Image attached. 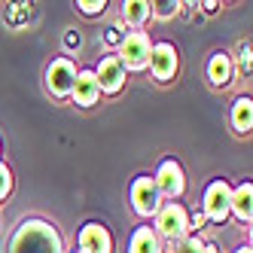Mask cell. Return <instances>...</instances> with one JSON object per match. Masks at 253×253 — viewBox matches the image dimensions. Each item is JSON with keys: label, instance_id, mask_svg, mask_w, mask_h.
<instances>
[{"label": "cell", "instance_id": "1", "mask_svg": "<svg viewBox=\"0 0 253 253\" xmlns=\"http://www.w3.org/2000/svg\"><path fill=\"white\" fill-rule=\"evenodd\" d=\"M9 253H64L58 229L46 220H25L9 238Z\"/></svg>", "mask_w": 253, "mask_h": 253}, {"label": "cell", "instance_id": "2", "mask_svg": "<svg viewBox=\"0 0 253 253\" xmlns=\"http://www.w3.org/2000/svg\"><path fill=\"white\" fill-rule=\"evenodd\" d=\"M156 235L165 238V244H180L189 238V211L177 202H168L156 213Z\"/></svg>", "mask_w": 253, "mask_h": 253}, {"label": "cell", "instance_id": "3", "mask_svg": "<svg viewBox=\"0 0 253 253\" xmlns=\"http://www.w3.org/2000/svg\"><path fill=\"white\" fill-rule=\"evenodd\" d=\"M150 52H153V43H150V34L147 31H128L119 43V61L125 70H143L150 64Z\"/></svg>", "mask_w": 253, "mask_h": 253}, {"label": "cell", "instance_id": "4", "mask_svg": "<svg viewBox=\"0 0 253 253\" xmlns=\"http://www.w3.org/2000/svg\"><path fill=\"white\" fill-rule=\"evenodd\" d=\"M205 220H213V223H223L226 216L232 213V186L226 180H213L205 192Z\"/></svg>", "mask_w": 253, "mask_h": 253}, {"label": "cell", "instance_id": "5", "mask_svg": "<svg viewBox=\"0 0 253 253\" xmlns=\"http://www.w3.org/2000/svg\"><path fill=\"white\" fill-rule=\"evenodd\" d=\"M74 83H77V67L70 58H55L46 67V88L55 98H67L74 92Z\"/></svg>", "mask_w": 253, "mask_h": 253}, {"label": "cell", "instance_id": "6", "mask_svg": "<svg viewBox=\"0 0 253 253\" xmlns=\"http://www.w3.org/2000/svg\"><path fill=\"white\" fill-rule=\"evenodd\" d=\"M153 183H156V189H159L162 198H180V195H183V189H186V177H183L180 162L165 159V162L159 165V171H156V177H153Z\"/></svg>", "mask_w": 253, "mask_h": 253}, {"label": "cell", "instance_id": "7", "mask_svg": "<svg viewBox=\"0 0 253 253\" xmlns=\"http://www.w3.org/2000/svg\"><path fill=\"white\" fill-rule=\"evenodd\" d=\"M131 205L140 216H156L162 208V195L153 183V177H137L131 183Z\"/></svg>", "mask_w": 253, "mask_h": 253}, {"label": "cell", "instance_id": "8", "mask_svg": "<svg viewBox=\"0 0 253 253\" xmlns=\"http://www.w3.org/2000/svg\"><path fill=\"white\" fill-rule=\"evenodd\" d=\"M95 80H98V88L104 95H116L122 92V85H125V67L116 55H107L101 58V64L95 67Z\"/></svg>", "mask_w": 253, "mask_h": 253}, {"label": "cell", "instance_id": "9", "mask_svg": "<svg viewBox=\"0 0 253 253\" xmlns=\"http://www.w3.org/2000/svg\"><path fill=\"white\" fill-rule=\"evenodd\" d=\"M153 77L159 83H168L174 74H177V49L171 43H153V52H150V64Z\"/></svg>", "mask_w": 253, "mask_h": 253}, {"label": "cell", "instance_id": "10", "mask_svg": "<svg viewBox=\"0 0 253 253\" xmlns=\"http://www.w3.org/2000/svg\"><path fill=\"white\" fill-rule=\"evenodd\" d=\"M77 253H113V235L101 223H85L80 232V250Z\"/></svg>", "mask_w": 253, "mask_h": 253}, {"label": "cell", "instance_id": "11", "mask_svg": "<svg viewBox=\"0 0 253 253\" xmlns=\"http://www.w3.org/2000/svg\"><path fill=\"white\" fill-rule=\"evenodd\" d=\"M77 107H92L101 98V88L95 80V70H77V83H74V92H70Z\"/></svg>", "mask_w": 253, "mask_h": 253}, {"label": "cell", "instance_id": "12", "mask_svg": "<svg viewBox=\"0 0 253 253\" xmlns=\"http://www.w3.org/2000/svg\"><path fill=\"white\" fill-rule=\"evenodd\" d=\"M232 213L238 216L241 223L253 220V183H250V180L232 189Z\"/></svg>", "mask_w": 253, "mask_h": 253}, {"label": "cell", "instance_id": "13", "mask_svg": "<svg viewBox=\"0 0 253 253\" xmlns=\"http://www.w3.org/2000/svg\"><path fill=\"white\" fill-rule=\"evenodd\" d=\"M128 253H162V238L156 235L153 226H137L131 235Z\"/></svg>", "mask_w": 253, "mask_h": 253}, {"label": "cell", "instance_id": "14", "mask_svg": "<svg viewBox=\"0 0 253 253\" xmlns=\"http://www.w3.org/2000/svg\"><path fill=\"white\" fill-rule=\"evenodd\" d=\"M208 80L213 85H229L232 83V58L226 52H213L208 61Z\"/></svg>", "mask_w": 253, "mask_h": 253}, {"label": "cell", "instance_id": "15", "mask_svg": "<svg viewBox=\"0 0 253 253\" xmlns=\"http://www.w3.org/2000/svg\"><path fill=\"white\" fill-rule=\"evenodd\" d=\"M232 125H235V131H238V134H247L253 128V101L247 95L235 101V107H232Z\"/></svg>", "mask_w": 253, "mask_h": 253}, {"label": "cell", "instance_id": "16", "mask_svg": "<svg viewBox=\"0 0 253 253\" xmlns=\"http://www.w3.org/2000/svg\"><path fill=\"white\" fill-rule=\"evenodd\" d=\"M153 15V3H147V0H125L122 3V19L128 25H143Z\"/></svg>", "mask_w": 253, "mask_h": 253}, {"label": "cell", "instance_id": "17", "mask_svg": "<svg viewBox=\"0 0 253 253\" xmlns=\"http://www.w3.org/2000/svg\"><path fill=\"white\" fill-rule=\"evenodd\" d=\"M177 253H208V241L202 238H186L177 244Z\"/></svg>", "mask_w": 253, "mask_h": 253}, {"label": "cell", "instance_id": "18", "mask_svg": "<svg viewBox=\"0 0 253 253\" xmlns=\"http://www.w3.org/2000/svg\"><path fill=\"white\" fill-rule=\"evenodd\" d=\"M9 192H12V174H9V168L3 162H0V202H3Z\"/></svg>", "mask_w": 253, "mask_h": 253}, {"label": "cell", "instance_id": "19", "mask_svg": "<svg viewBox=\"0 0 253 253\" xmlns=\"http://www.w3.org/2000/svg\"><path fill=\"white\" fill-rule=\"evenodd\" d=\"M104 0H80V3H77V9L80 12H85V15H98V12H104Z\"/></svg>", "mask_w": 253, "mask_h": 253}, {"label": "cell", "instance_id": "20", "mask_svg": "<svg viewBox=\"0 0 253 253\" xmlns=\"http://www.w3.org/2000/svg\"><path fill=\"white\" fill-rule=\"evenodd\" d=\"M177 9H180V3H171V0H165V3H153V15H159V19H171Z\"/></svg>", "mask_w": 253, "mask_h": 253}, {"label": "cell", "instance_id": "21", "mask_svg": "<svg viewBox=\"0 0 253 253\" xmlns=\"http://www.w3.org/2000/svg\"><path fill=\"white\" fill-rule=\"evenodd\" d=\"M205 223H208V220H205V213H192V216H189V232H198Z\"/></svg>", "mask_w": 253, "mask_h": 253}, {"label": "cell", "instance_id": "22", "mask_svg": "<svg viewBox=\"0 0 253 253\" xmlns=\"http://www.w3.org/2000/svg\"><path fill=\"white\" fill-rule=\"evenodd\" d=\"M122 37H125V34H122L119 28H110V31H107V43H110V46H116V43H122Z\"/></svg>", "mask_w": 253, "mask_h": 253}, {"label": "cell", "instance_id": "23", "mask_svg": "<svg viewBox=\"0 0 253 253\" xmlns=\"http://www.w3.org/2000/svg\"><path fill=\"white\" fill-rule=\"evenodd\" d=\"M64 43H67L70 49H80V46H83V37H80V34H74V31H70L67 37H64Z\"/></svg>", "mask_w": 253, "mask_h": 253}, {"label": "cell", "instance_id": "24", "mask_svg": "<svg viewBox=\"0 0 253 253\" xmlns=\"http://www.w3.org/2000/svg\"><path fill=\"white\" fill-rule=\"evenodd\" d=\"M241 70H244V74H250V46L241 49Z\"/></svg>", "mask_w": 253, "mask_h": 253}, {"label": "cell", "instance_id": "25", "mask_svg": "<svg viewBox=\"0 0 253 253\" xmlns=\"http://www.w3.org/2000/svg\"><path fill=\"white\" fill-rule=\"evenodd\" d=\"M235 253H253L250 247H238V250H235Z\"/></svg>", "mask_w": 253, "mask_h": 253}]
</instances>
